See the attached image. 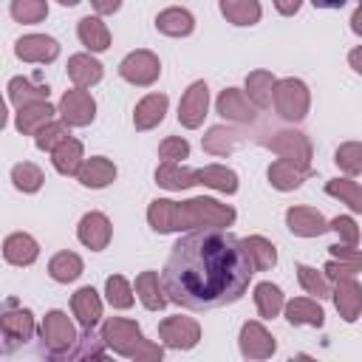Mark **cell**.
I'll return each instance as SVG.
<instances>
[{"label": "cell", "mask_w": 362, "mask_h": 362, "mask_svg": "<svg viewBox=\"0 0 362 362\" xmlns=\"http://www.w3.org/2000/svg\"><path fill=\"white\" fill-rule=\"evenodd\" d=\"M252 257L240 238L232 232L206 226L175 240L161 283L173 303L209 311L243 297L252 280Z\"/></svg>", "instance_id": "6da1fadb"}, {"label": "cell", "mask_w": 362, "mask_h": 362, "mask_svg": "<svg viewBox=\"0 0 362 362\" xmlns=\"http://www.w3.org/2000/svg\"><path fill=\"white\" fill-rule=\"evenodd\" d=\"M317 8H339V6H345V0H311Z\"/></svg>", "instance_id": "7a4b0ae2"}]
</instances>
